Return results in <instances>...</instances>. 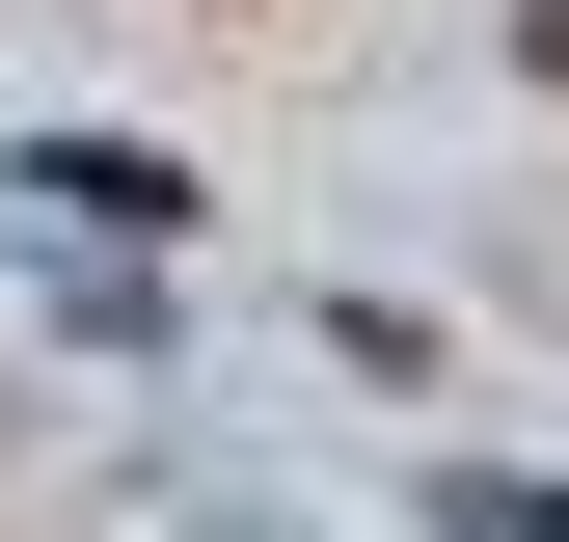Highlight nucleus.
<instances>
[{
	"mask_svg": "<svg viewBox=\"0 0 569 542\" xmlns=\"http://www.w3.org/2000/svg\"><path fill=\"white\" fill-rule=\"evenodd\" d=\"M516 54H542V82H569V0H542V28H516Z\"/></svg>",
	"mask_w": 569,
	"mask_h": 542,
	"instance_id": "f257e3e1",
	"label": "nucleus"
}]
</instances>
